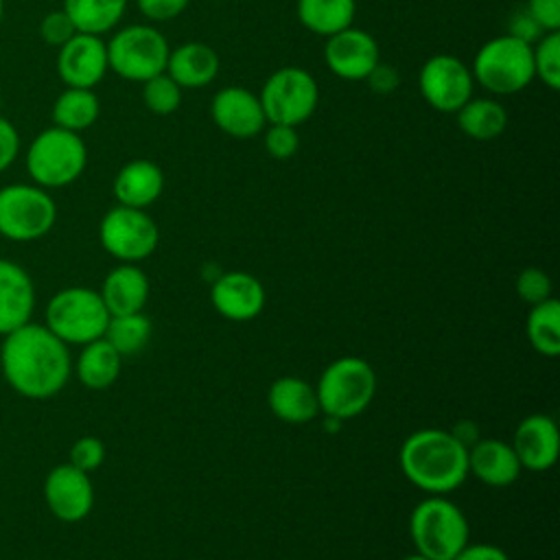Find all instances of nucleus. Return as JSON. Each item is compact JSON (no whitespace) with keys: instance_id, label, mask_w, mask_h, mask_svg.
<instances>
[{"instance_id":"obj_44","label":"nucleus","mask_w":560,"mask_h":560,"mask_svg":"<svg viewBox=\"0 0 560 560\" xmlns=\"http://www.w3.org/2000/svg\"><path fill=\"white\" fill-rule=\"evenodd\" d=\"M402 560H431V558H427V556H422V553H411V556H407V558H402Z\"/></svg>"},{"instance_id":"obj_24","label":"nucleus","mask_w":560,"mask_h":560,"mask_svg":"<svg viewBox=\"0 0 560 560\" xmlns=\"http://www.w3.org/2000/svg\"><path fill=\"white\" fill-rule=\"evenodd\" d=\"M269 409L276 418L289 424L311 422L319 413L317 392L300 376H280L267 392Z\"/></svg>"},{"instance_id":"obj_19","label":"nucleus","mask_w":560,"mask_h":560,"mask_svg":"<svg viewBox=\"0 0 560 560\" xmlns=\"http://www.w3.org/2000/svg\"><path fill=\"white\" fill-rule=\"evenodd\" d=\"M35 308V287L24 267L0 258V335L31 322Z\"/></svg>"},{"instance_id":"obj_31","label":"nucleus","mask_w":560,"mask_h":560,"mask_svg":"<svg viewBox=\"0 0 560 560\" xmlns=\"http://www.w3.org/2000/svg\"><path fill=\"white\" fill-rule=\"evenodd\" d=\"M103 339H107L120 352V357L136 354L151 339V319L142 311L127 315H109Z\"/></svg>"},{"instance_id":"obj_17","label":"nucleus","mask_w":560,"mask_h":560,"mask_svg":"<svg viewBox=\"0 0 560 560\" xmlns=\"http://www.w3.org/2000/svg\"><path fill=\"white\" fill-rule=\"evenodd\" d=\"M212 306L232 322H249L265 308V287L247 271H228L217 278L210 289Z\"/></svg>"},{"instance_id":"obj_6","label":"nucleus","mask_w":560,"mask_h":560,"mask_svg":"<svg viewBox=\"0 0 560 560\" xmlns=\"http://www.w3.org/2000/svg\"><path fill=\"white\" fill-rule=\"evenodd\" d=\"M470 74L490 94H516L534 79L532 44L512 35L492 37L477 50Z\"/></svg>"},{"instance_id":"obj_18","label":"nucleus","mask_w":560,"mask_h":560,"mask_svg":"<svg viewBox=\"0 0 560 560\" xmlns=\"http://www.w3.org/2000/svg\"><path fill=\"white\" fill-rule=\"evenodd\" d=\"M512 448L521 462V468L534 472L549 470L560 453V435L553 418L545 413L523 418L514 431Z\"/></svg>"},{"instance_id":"obj_11","label":"nucleus","mask_w":560,"mask_h":560,"mask_svg":"<svg viewBox=\"0 0 560 560\" xmlns=\"http://www.w3.org/2000/svg\"><path fill=\"white\" fill-rule=\"evenodd\" d=\"M98 238L103 249L120 262H138L155 252L160 230L142 208L118 203L101 219Z\"/></svg>"},{"instance_id":"obj_21","label":"nucleus","mask_w":560,"mask_h":560,"mask_svg":"<svg viewBox=\"0 0 560 560\" xmlns=\"http://www.w3.org/2000/svg\"><path fill=\"white\" fill-rule=\"evenodd\" d=\"M114 197L120 206L129 208H147L151 206L164 190V173L162 168L144 158L127 162L114 177L112 184Z\"/></svg>"},{"instance_id":"obj_3","label":"nucleus","mask_w":560,"mask_h":560,"mask_svg":"<svg viewBox=\"0 0 560 560\" xmlns=\"http://www.w3.org/2000/svg\"><path fill=\"white\" fill-rule=\"evenodd\" d=\"M319 411L332 420H350L363 413L376 394V374L361 357L335 359L317 381Z\"/></svg>"},{"instance_id":"obj_41","label":"nucleus","mask_w":560,"mask_h":560,"mask_svg":"<svg viewBox=\"0 0 560 560\" xmlns=\"http://www.w3.org/2000/svg\"><path fill=\"white\" fill-rule=\"evenodd\" d=\"M20 151V136L13 122L0 116V173L7 171Z\"/></svg>"},{"instance_id":"obj_26","label":"nucleus","mask_w":560,"mask_h":560,"mask_svg":"<svg viewBox=\"0 0 560 560\" xmlns=\"http://www.w3.org/2000/svg\"><path fill=\"white\" fill-rule=\"evenodd\" d=\"M300 24L315 33L330 37L352 26L357 2L354 0H298L295 4Z\"/></svg>"},{"instance_id":"obj_27","label":"nucleus","mask_w":560,"mask_h":560,"mask_svg":"<svg viewBox=\"0 0 560 560\" xmlns=\"http://www.w3.org/2000/svg\"><path fill=\"white\" fill-rule=\"evenodd\" d=\"M455 114L459 129L472 140H492L508 127V112L494 98H468Z\"/></svg>"},{"instance_id":"obj_16","label":"nucleus","mask_w":560,"mask_h":560,"mask_svg":"<svg viewBox=\"0 0 560 560\" xmlns=\"http://www.w3.org/2000/svg\"><path fill=\"white\" fill-rule=\"evenodd\" d=\"M210 116L223 133L241 140L258 136L267 125L258 96L241 85L221 88L212 96Z\"/></svg>"},{"instance_id":"obj_30","label":"nucleus","mask_w":560,"mask_h":560,"mask_svg":"<svg viewBox=\"0 0 560 560\" xmlns=\"http://www.w3.org/2000/svg\"><path fill=\"white\" fill-rule=\"evenodd\" d=\"M527 339L536 352L542 357L560 354V302L547 298L538 304H532L525 322Z\"/></svg>"},{"instance_id":"obj_23","label":"nucleus","mask_w":560,"mask_h":560,"mask_svg":"<svg viewBox=\"0 0 560 560\" xmlns=\"http://www.w3.org/2000/svg\"><path fill=\"white\" fill-rule=\"evenodd\" d=\"M98 293L109 315L140 313L149 300V278L133 262H122L105 276Z\"/></svg>"},{"instance_id":"obj_34","label":"nucleus","mask_w":560,"mask_h":560,"mask_svg":"<svg viewBox=\"0 0 560 560\" xmlns=\"http://www.w3.org/2000/svg\"><path fill=\"white\" fill-rule=\"evenodd\" d=\"M516 295L527 304H538L551 298V278L538 267H525L516 276Z\"/></svg>"},{"instance_id":"obj_40","label":"nucleus","mask_w":560,"mask_h":560,"mask_svg":"<svg viewBox=\"0 0 560 560\" xmlns=\"http://www.w3.org/2000/svg\"><path fill=\"white\" fill-rule=\"evenodd\" d=\"M365 81H368V85H370L372 92H376V94H392V92L398 88L400 77H398V70H396L392 63L378 61V63L370 70V74L365 77Z\"/></svg>"},{"instance_id":"obj_45","label":"nucleus","mask_w":560,"mask_h":560,"mask_svg":"<svg viewBox=\"0 0 560 560\" xmlns=\"http://www.w3.org/2000/svg\"><path fill=\"white\" fill-rule=\"evenodd\" d=\"M2 15H4V2L0 0V22H2Z\"/></svg>"},{"instance_id":"obj_1","label":"nucleus","mask_w":560,"mask_h":560,"mask_svg":"<svg viewBox=\"0 0 560 560\" xmlns=\"http://www.w3.org/2000/svg\"><path fill=\"white\" fill-rule=\"evenodd\" d=\"M0 368L4 381L24 398L44 400L63 389L72 361L68 343L44 324L26 322L4 335L0 346Z\"/></svg>"},{"instance_id":"obj_28","label":"nucleus","mask_w":560,"mask_h":560,"mask_svg":"<svg viewBox=\"0 0 560 560\" xmlns=\"http://www.w3.org/2000/svg\"><path fill=\"white\" fill-rule=\"evenodd\" d=\"M101 114L98 96L85 88H66L52 103L55 127L81 133L92 127Z\"/></svg>"},{"instance_id":"obj_37","label":"nucleus","mask_w":560,"mask_h":560,"mask_svg":"<svg viewBox=\"0 0 560 560\" xmlns=\"http://www.w3.org/2000/svg\"><path fill=\"white\" fill-rule=\"evenodd\" d=\"M79 31L74 28L72 20L68 18V13L63 9L59 11H50L44 15L42 24H39V35L46 44L50 46H63L72 35H77Z\"/></svg>"},{"instance_id":"obj_10","label":"nucleus","mask_w":560,"mask_h":560,"mask_svg":"<svg viewBox=\"0 0 560 560\" xmlns=\"http://www.w3.org/2000/svg\"><path fill=\"white\" fill-rule=\"evenodd\" d=\"M57 219V206L37 184H9L0 188V234L28 243L46 236Z\"/></svg>"},{"instance_id":"obj_32","label":"nucleus","mask_w":560,"mask_h":560,"mask_svg":"<svg viewBox=\"0 0 560 560\" xmlns=\"http://www.w3.org/2000/svg\"><path fill=\"white\" fill-rule=\"evenodd\" d=\"M532 61L534 77L556 92L560 88V31L545 33L536 46H532Z\"/></svg>"},{"instance_id":"obj_13","label":"nucleus","mask_w":560,"mask_h":560,"mask_svg":"<svg viewBox=\"0 0 560 560\" xmlns=\"http://www.w3.org/2000/svg\"><path fill=\"white\" fill-rule=\"evenodd\" d=\"M44 501L55 518L63 523L83 521L94 505V486L90 475L72 464L55 466L44 479Z\"/></svg>"},{"instance_id":"obj_12","label":"nucleus","mask_w":560,"mask_h":560,"mask_svg":"<svg viewBox=\"0 0 560 560\" xmlns=\"http://www.w3.org/2000/svg\"><path fill=\"white\" fill-rule=\"evenodd\" d=\"M470 68L446 52L429 57L418 74L422 98L442 114H455L468 98H472Z\"/></svg>"},{"instance_id":"obj_2","label":"nucleus","mask_w":560,"mask_h":560,"mask_svg":"<svg viewBox=\"0 0 560 560\" xmlns=\"http://www.w3.org/2000/svg\"><path fill=\"white\" fill-rule=\"evenodd\" d=\"M405 477L429 494H446L468 477V446L444 429L413 431L398 453Z\"/></svg>"},{"instance_id":"obj_9","label":"nucleus","mask_w":560,"mask_h":560,"mask_svg":"<svg viewBox=\"0 0 560 560\" xmlns=\"http://www.w3.org/2000/svg\"><path fill=\"white\" fill-rule=\"evenodd\" d=\"M107 46V63L118 77L144 83L166 70L168 42L149 24H131L112 35Z\"/></svg>"},{"instance_id":"obj_8","label":"nucleus","mask_w":560,"mask_h":560,"mask_svg":"<svg viewBox=\"0 0 560 560\" xmlns=\"http://www.w3.org/2000/svg\"><path fill=\"white\" fill-rule=\"evenodd\" d=\"M258 101L267 125L300 127L313 116L319 101V88L308 70L284 66L267 77Z\"/></svg>"},{"instance_id":"obj_5","label":"nucleus","mask_w":560,"mask_h":560,"mask_svg":"<svg viewBox=\"0 0 560 560\" xmlns=\"http://www.w3.org/2000/svg\"><path fill=\"white\" fill-rule=\"evenodd\" d=\"M88 164V149L79 133L48 127L39 131L26 151V171L42 188H61L81 177Z\"/></svg>"},{"instance_id":"obj_4","label":"nucleus","mask_w":560,"mask_h":560,"mask_svg":"<svg viewBox=\"0 0 560 560\" xmlns=\"http://www.w3.org/2000/svg\"><path fill=\"white\" fill-rule=\"evenodd\" d=\"M409 534L418 553L431 560H453L468 545V521L453 501L433 494L413 508Z\"/></svg>"},{"instance_id":"obj_36","label":"nucleus","mask_w":560,"mask_h":560,"mask_svg":"<svg viewBox=\"0 0 560 560\" xmlns=\"http://www.w3.org/2000/svg\"><path fill=\"white\" fill-rule=\"evenodd\" d=\"M300 138L295 127L289 125H269L265 131V149L276 160H289L295 155Z\"/></svg>"},{"instance_id":"obj_46","label":"nucleus","mask_w":560,"mask_h":560,"mask_svg":"<svg viewBox=\"0 0 560 560\" xmlns=\"http://www.w3.org/2000/svg\"><path fill=\"white\" fill-rule=\"evenodd\" d=\"M0 107H2V96H0Z\"/></svg>"},{"instance_id":"obj_42","label":"nucleus","mask_w":560,"mask_h":560,"mask_svg":"<svg viewBox=\"0 0 560 560\" xmlns=\"http://www.w3.org/2000/svg\"><path fill=\"white\" fill-rule=\"evenodd\" d=\"M542 33L545 31L536 24V20L525 9L516 11L512 15V20H510V33L508 35H512L516 39H523V42H527L532 46H534V42H538L542 37Z\"/></svg>"},{"instance_id":"obj_15","label":"nucleus","mask_w":560,"mask_h":560,"mask_svg":"<svg viewBox=\"0 0 560 560\" xmlns=\"http://www.w3.org/2000/svg\"><path fill=\"white\" fill-rule=\"evenodd\" d=\"M107 70V46L101 35L77 33L63 46H59L57 72L68 88L92 90L96 83H101Z\"/></svg>"},{"instance_id":"obj_14","label":"nucleus","mask_w":560,"mask_h":560,"mask_svg":"<svg viewBox=\"0 0 560 560\" xmlns=\"http://www.w3.org/2000/svg\"><path fill=\"white\" fill-rule=\"evenodd\" d=\"M324 61L328 70L346 81H365L370 70L381 61L376 39L363 31L348 26L326 37Z\"/></svg>"},{"instance_id":"obj_20","label":"nucleus","mask_w":560,"mask_h":560,"mask_svg":"<svg viewBox=\"0 0 560 560\" xmlns=\"http://www.w3.org/2000/svg\"><path fill=\"white\" fill-rule=\"evenodd\" d=\"M468 472H472L486 486L503 488L518 479L521 462L512 444L497 438H486L468 446Z\"/></svg>"},{"instance_id":"obj_43","label":"nucleus","mask_w":560,"mask_h":560,"mask_svg":"<svg viewBox=\"0 0 560 560\" xmlns=\"http://www.w3.org/2000/svg\"><path fill=\"white\" fill-rule=\"evenodd\" d=\"M453 560H510V558L497 545L475 542V545H466Z\"/></svg>"},{"instance_id":"obj_39","label":"nucleus","mask_w":560,"mask_h":560,"mask_svg":"<svg viewBox=\"0 0 560 560\" xmlns=\"http://www.w3.org/2000/svg\"><path fill=\"white\" fill-rule=\"evenodd\" d=\"M525 11L545 33L560 28V0H527Z\"/></svg>"},{"instance_id":"obj_7","label":"nucleus","mask_w":560,"mask_h":560,"mask_svg":"<svg viewBox=\"0 0 560 560\" xmlns=\"http://www.w3.org/2000/svg\"><path fill=\"white\" fill-rule=\"evenodd\" d=\"M109 322V311L98 291L68 287L57 291L46 304V328L63 343L85 346L101 339Z\"/></svg>"},{"instance_id":"obj_33","label":"nucleus","mask_w":560,"mask_h":560,"mask_svg":"<svg viewBox=\"0 0 560 560\" xmlns=\"http://www.w3.org/2000/svg\"><path fill=\"white\" fill-rule=\"evenodd\" d=\"M142 103L149 112L168 116L182 103V88L166 72H160L142 83Z\"/></svg>"},{"instance_id":"obj_22","label":"nucleus","mask_w":560,"mask_h":560,"mask_svg":"<svg viewBox=\"0 0 560 560\" xmlns=\"http://www.w3.org/2000/svg\"><path fill=\"white\" fill-rule=\"evenodd\" d=\"M182 90H199L219 74V55L201 42H188L168 52L164 70Z\"/></svg>"},{"instance_id":"obj_25","label":"nucleus","mask_w":560,"mask_h":560,"mask_svg":"<svg viewBox=\"0 0 560 560\" xmlns=\"http://www.w3.org/2000/svg\"><path fill=\"white\" fill-rule=\"evenodd\" d=\"M122 368L120 352L107 339H94L83 346L77 359V376L90 389H105L109 387Z\"/></svg>"},{"instance_id":"obj_35","label":"nucleus","mask_w":560,"mask_h":560,"mask_svg":"<svg viewBox=\"0 0 560 560\" xmlns=\"http://www.w3.org/2000/svg\"><path fill=\"white\" fill-rule=\"evenodd\" d=\"M105 459V444L94 435H83L70 446V462L74 468L83 472L96 470Z\"/></svg>"},{"instance_id":"obj_29","label":"nucleus","mask_w":560,"mask_h":560,"mask_svg":"<svg viewBox=\"0 0 560 560\" xmlns=\"http://www.w3.org/2000/svg\"><path fill=\"white\" fill-rule=\"evenodd\" d=\"M61 9L79 33L103 35L120 22L127 0H63Z\"/></svg>"},{"instance_id":"obj_38","label":"nucleus","mask_w":560,"mask_h":560,"mask_svg":"<svg viewBox=\"0 0 560 560\" xmlns=\"http://www.w3.org/2000/svg\"><path fill=\"white\" fill-rule=\"evenodd\" d=\"M190 0H136L140 13L151 22H168L177 18Z\"/></svg>"}]
</instances>
